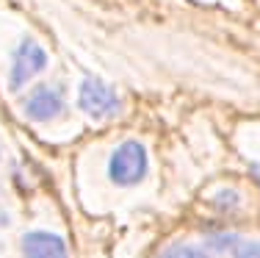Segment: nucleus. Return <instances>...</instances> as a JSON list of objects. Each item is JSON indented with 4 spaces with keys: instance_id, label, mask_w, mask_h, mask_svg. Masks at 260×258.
Instances as JSON below:
<instances>
[{
    "instance_id": "obj_4",
    "label": "nucleus",
    "mask_w": 260,
    "mask_h": 258,
    "mask_svg": "<svg viewBox=\"0 0 260 258\" xmlns=\"http://www.w3.org/2000/svg\"><path fill=\"white\" fill-rule=\"evenodd\" d=\"M22 111H25V117L34 122H50L64 111V92L53 83H39L25 97Z\"/></svg>"
},
{
    "instance_id": "obj_3",
    "label": "nucleus",
    "mask_w": 260,
    "mask_h": 258,
    "mask_svg": "<svg viewBox=\"0 0 260 258\" xmlns=\"http://www.w3.org/2000/svg\"><path fill=\"white\" fill-rule=\"evenodd\" d=\"M47 67V53L45 47L39 45L36 39H25L17 45L14 50V59H11V75H9V86L11 89H22L30 78H36L42 70Z\"/></svg>"
},
{
    "instance_id": "obj_5",
    "label": "nucleus",
    "mask_w": 260,
    "mask_h": 258,
    "mask_svg": "<svg viewBox=\"0 0 260 258\" xmlns=\"http://www.w3.org/2000/svg\"><path fill=\"white\" fill-rule=\"evenodd\" d=\"M25 258H70L67 242L53 231H30L22 239Z\"/></svg>"
},
{
    "instance_id": "obj_6",
    "label": "nucleus",
    "mask_w": 260,
    "mask_h": 258,
    "mask_svg": "<svg viewBox=\"0 0 260 258\" xmlns=\"http://www.w3.org/2000/svg\"><path fill=\"white\" fill-rule=\"evenodd\" d=\"M230 255L233 258H260V242L230 236Z\"/></svg>"
},
{
    "instance_id": "obj_8",
    "label": "nucleus",
    "mask_w": 260,
    "mask_h": 258,
    "mask_svg": "<svg viewBox=\"0 0 260 258\" xmlns=\"http://www.w3.org/2000/svg\"><path fill=\"white\" fill-rule=\"evenodd\" d=\"M252 178L260 183V164H252Z\"/></svg>"
},
{
    "instance_id": "obj_1",
    "label": "nucleus",
    "mask_w": 260,
    "mask_h": 258,
    "mask_svg": "<svg viewBox=\"0 0 260 258\" xmlns=\"http://www.w3.org/2000/svg\"><path fill=\"white\" fill-rule=\"evenodd\" d=\"M150 169V156H147V147L136 139L116 145V150L108 158V178L116 186H136L147 178Z\"/></svg>"
},
{
    "instance_id": "obj_2",
    "label": "nucleus",
    "mask_w": 260,
    "mask_h": 258,
    "mask_svg": "<svg viewBox=\"0 0 260 258\" xmlns=\"http://www.w3.org/2000/svg\"><path fill=\"white\" fill-rule=\"evenodd\" d=\"M78 108L91 120H111L122 111V100L111 83L100 78H83L78 86Z\"/></svg>"
},
{
    "instance_id": "obj_7",
    "label": "nucleus",
    "mask_w": 260,
    "mask_h": 258,
    "mask_svg": "<svg viewBox=\"0 0 260 258\" xmlns=\"http://www.w3.org/2000/svg\"><path fill=\"white\" fill-rule=\"evenodd\" d=\"M160 258H210V255L197 244H172Z\"/></svg>"
}]
</instances>
